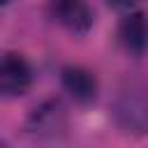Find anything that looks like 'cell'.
<instances>
[{"mask_svg": "<svg viewBox=\"0 0 148 148\" xmlns=\"http://www.w3.org/2000/svg\"><path fill=\"white\" fill-rule=\"evenodd\" d=\"M35 72L32 65L25 60V56L7 51L0 60V92L5 99H16L25 95L32 86Z\"/></svg>", "mask_w": 148, "mask_h": 148, "instance_id": "cell-1", "label": "cell"}, {"mask_svg": "<svg viewBox=\"0 0 148 148\" xmlns=\"http://www.w3.org/2000/svg\"><path fill=\"white\" fill-rule=\"evenodd\" d=\"M53 21L72 35H86L95 25V12L88 0H49Z\"/></svg>", "mask_w": 148, "mask_h": 148, "instance_id": "cell-3", "label": "cell"}, {"mask_svg": "<svg viewBox=\"0 0 148 148\" xmlns=\"http://www.w3.org/2000/svg\"><path fill=\"white\" fill-rule=\"evenodd\" d=\"M116 123L132 134H148V102L141 90H123L113 102Z\"/></svg>", "mask_w": 148, "mask_h": 148, "instance_id": "cell-2", "label": "cell"}, {"mask_svg": "<svg viewBox=\"0 0 148 148\" xmlns=\"http://www.w3.org/2000/svg\"><path fill=\"white\" fill-rule=\"evenodd\" d=\"M118 42L125 49V53L141 58L148 53V14L134 9L130 14H123L118 23Z\"/></svg>", "mask_w": 148, "mask_h": 148, "instance_id": "cell-4", "label": "cell"}, {"mask_svg": "<svg viewBox=\"0 0 148 148\" xmlns=\"http://www.w3.org/2000/svg\"><path fill=\"white\" fill-rule=\"evenodd\" d=\"M111 9H116V12H123V14H130V12H134V7L139 5V0H104Z\"/></svg>", "mask_w": 148, "mask_h": 148, "instance_id": "cell-6", "label": "cell"}, {"mask_svg": "<svg viewBox=\"0 0 148 148\" xmlns=\"http://www.w3.org/2000/svg\"><path fill=\"white\" fill-rule=\"evenodd\" d=\"M60 86L62 90L76 102V104H92L97 99V90H99V83H97V76L81 67V65H67L60 69Z\"/></svg>", "mask_w": 148, "mask_h": 148, "instance_id": "cell-5", "label": "cell"}, {"mask_svg": "<svg viewBox=\"0 0 148 148\" xmlns=\"http://www.w3.org/2000/svg\"><path fill=\"white\" fill-rule=\"evenodd\" d=\"M9 2H12V0H0V5H2V7H7Z\"/></svg>", "mask_w": 148, "mask_h": 148, "instance_id": "cell-7", "label": "cell"}]
</instances>
